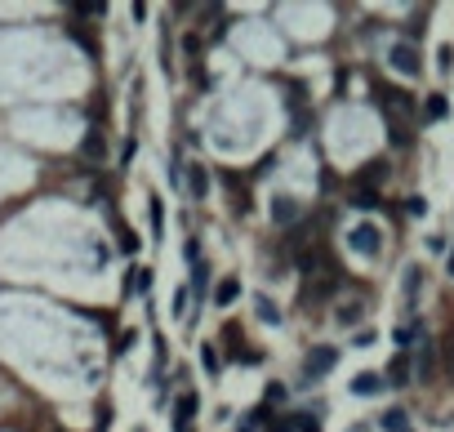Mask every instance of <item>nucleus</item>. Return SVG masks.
Returning a JSON list of instances; mask_svg holds the SVG:
<instances>
[{
  "mask_svg": "<svg viewBox=\"0 0 454 432\" xmlns=\"http://www.w3.org/2000/svg\"><path fill=\"white\" fill-rule=\"evenodd\" d=\"M294 428H299V432H321V419H312V415H303V419H299V424H294Z\"/></svg>",
  "mask_w": 454,
  "mask_h": 432,
  "instance_id": "28",
  "label": "nucleus"
},
{
  "mask_svg": "<svg viewBox=\"0 0 454 432\" xmlns=\"http://www.w3.org/2000/svg\"><path fill=\"white\" fill-rule=\"evenodd\" d=\"M357 321H361V308H357V303L339 308V326H357Z\"/></svg>",
  "mask_w": 454,
  "mask_h": 432,
  "instance_id": "24",
  "label": "nucleus"
},
{
  "mask_svg": "<svg viewBox=\"0 0 454 432\" xmlns=\"http://www.w3.org/2000/svg\"><path fill=\"white\" fill-rule=\"evenodd\" d=\"M383 375H357L352 379V392H357V397H374V392H383Z\"/></svg>",
  "mask_w": 454,
  "mask_h": 432,
  "instance_id": "7",
  "label": "nucleus"
},
{
  "mask_svg": "<svg viewBox=\"0 0 454 432\" xmlns=\"http://www.w3.org/2000/svg\"><path fill=\"white\" fill-rule=\"evenodd\" d=\"M205 285H210V268H205V263H192V290L205 294Z\"/></svg>",
  "mask_w": 454,
  "mask_h": 432,
  "instance_id": "17",
  "label": "nucleus"
},
{
  "mask_svg": "<svg viewBox=\"0 0 454 432\" xmlns=\"http://www.w3.org/2000/svg\"><path fill=\"white\" fill-rule=\"evenodd\" d=\"M192 415H196V397H192V392H183L178 405H174V424H178V428H187V424H192Z\"/></svg>",
  "mask_w": 454,
  "mask_h": 432,
  "instance_id": "10",
  "label": "nucleus"
},
{
  "mask_svg": "<svg viewBox=\"0 0 454 432\" xmlns=\"http://www.w3.org/2000/svg\"><path fill=\"white\" fill-rule=\"evenodd\" d=\"M334 366H339V352H334V347H312V352L303 357V375H308V379H321V375H329Z\"/></svg>",
  "mask_w": 454,
  "mask_h": 432,
  "instance_id": "2",
  "label": "nucleus"
},
{
  "mask_svg": "<svg viewBox=\"0 0 454 432\" xmlns=\"http://www.w3.org/2000/svg\"><path fill=\"white\" fill-rule=\"evenodd\" d=\"M383 174H388V165H383V161H370V165L361 170V187H374V183H378Z\"/></svg>",
  "mask_w": 454,
  "mask_h": 432,
  "instance_id": "16",
  "label": "nucleus"
},
{
  "mask_svg": "<svg viewBox=\"0 0 454 432\" xmlns=\"http://www.w3.org/2000/svg\"><path fill=\"white\" fill-rule=\"evenodd\" d=\"M334 290H339V277H334V272H325L321 281H308V290H303V303H325Z\"/></svg>",
  "mask_w": 454,
  "mask_h": 432,
  "instance_id": "5",
  "label": "nucleus"
},
{
  "mask_svg": "<svg viewBox=\"0 0 454 432\" xmlns=\"http://www.w3.org/2000/svg\"><path fill=\"white\" fill-rule=\"evenodd\" d=\"M272 219H276V223H294V219H299V206H294L290 196H276V201H272Z\"/></svg>",
  "mask_w": 454,
  "mask_h": 432,
  "instance_id": "9",
  "label": "nucleus"
},
{
  "mask_svg": "<svg viewBox=\"0 0 454 432\" xmlns=\"http://www.w3.org/2000/svg\"><path fill=\"white\" fill-rule=\"evenodd\" d=\"M316 268H321V254H316V250H308V254H299V272H308V277H312Z\"/></svg>",
  "mask_w": 454,
  "mask_h": 432,
  "instance_id": "23",
  "label": "nucleus"
},
{
  "mask_svg": "<svg viewBox=\"0 0 454 432\" xmlns=\"http://www.w3.org/2000/svg\"><path fill=\"white\" fill-rule=\"evenodd\" d=\"M374 94H378V107H388V112L397 116V121H406V116H414V99H410L406 89H397V85H378Z\"/></svg>",
  "mask_w": 454,
  "mask_h": 432,
  "instance_id": "1",
  "label": "nucleus"
},
{
  "mask_svg": "<svg viewBox=\"0 0 454 432\" xmlns=\"http://www.w3.org/2000/svg\"><path fill=\"white\" fill-rule=\"evenodd\" d=\"M406 210L414 214V219H423V214H427V201H423V196H410V201H406Z\"/></svg>",
  "mask_w": 454,
  "mask_h": 432,
  "instance_id": "27",
  "label": "nucleus"
},
{
  "mask_svg": "<svg viewBox=\"0 0 454 432\" xmlns=\"http://www.w3.org/2000/svg\"><path fill=\"white\" fill-rule=\"evenodd\" d=\"M419 285H423V272H419V268H406V303H414Z\"/></svg>",
  "mask_w": 454,
  "mask_h": 432,
  "instance_id": "18",
  "label": "nucleus"
},
{
  "mask_svg": "<svg viewBox=\"0 0 454 432\" xmlns=\"http://www.w3.org/2000/svg\"><path fill=\"white\" fill-rule=\"evenodd\" d=\"M272 432H294V424H290V419H281V424H272Z\"/></svg>",
  "mask_w": 454,
  "mask_h": 432,
  "instance_id": "31",
  "label": "nucleus"
},
{
  "mask_svg": "<svg viewBox=\"0 0 454 432\" xmlns=\"http://www.w3.org/2000/svg\"><path fill=\"white\" fill-rule=\"evenodd\" d=\"M183 54H201V36H196V31H187V36H183Z\"/></svg>",
  "mask_w": 454,
  "mask_h": 432,
  "instance_id": "26",
  "label": "nucleus"
},
{
  "mask_svg": "<svg viewBox=\"0 0 454 432\" xmlns=\"http://www.w3.org/2000/svg\"><path fill=\"white\" fill-rule=\"evenodd\" d=\"M80 156H85V161H103V134H98V129H90V134H85Z\"/></svg>",
  "mask_w": 454,
  "mask_h": 432,
  "instance_id": "11",
  "label": "nucleus"
},
{
  "mask_svg": "<svg viewBox=\"0 0 454 432\" xmlns=\"http://www.w3.org/2000/svg\"><path fill=\"white\" fill-rule=\"evenodd\" d=\"M423 112H427V121H441V116H446V99H441V94H432Z\"/></svg>",
  "mask_w": 454,
  "mask_h": 432,
  "instance_id": "20",
  "label": "nucleus"
},
{
  "mask_svg": "<svg viewBox=\"0 0 454 432\" xmlns=\"http://www.w3.org/2000/svg\"><path fill=\"white\" fill-rule=\"evenodd\" d=\"M388 383H397V388H401V383H410V361H406V357H392V366H388Z\"/></svg>",
  "mask_w": 454,
  "mask_h": 432,
  "instance_id": "12",
  "label": "nucleus"
},
{
  "mask_svg": "<svg viewBox=\"0 0 454 432\" xmlns=\"http://www.w3.org/2000/svg\"><path fill=\"white\" fill-rule=\"evenodd\" d=\"M352 432H370V428H352Z\"/></svg>",
  "mask_w": 454,
  "mask_h": 432,
  "instance_id": "33",
  "label": "nucleus"
},
{
  "mask_svg": "<svg viewBox=\"0 0 454 432\" xmlns=\"http://www.w3.org/2000/svg\"><path fill=\"white\" fill-rule=\"evenodd\" d=\"M183 303H187V290L174 294V317H187V308H183Z\"/></svg>",
  "mask_w": 454,
  "mask_h": 432,
  "instance_id": "30",
  "label": "nucleus"
},
{
  "mask_svg": "<svg viewBox=\"0 0 454 432\" xmlns=\"http://www.w3.org/2000/svg\"><path fill=\"white\" fill-rule=\"evenodd\" d=\"M432 370H437V352H432V343L419 334V379H432Z\"/></svg>",
  "mask_w": 454,
  "mask_h": 432,
  "instance_id": "8",
  "label": "nucleus"
},
{
  "mask_svg": "<svg viewBox=\"0 0 454 432\" xmlns=\"http://www.w3.org/2000/svg\"><path fill=\"white\" fill-rule=\"evenodd\" d=\"M414 339H419V330H414V326H397V343L401 347H410Z\"/></svg>",
  "mask_w": 454,
  "mask_h": 432,
  "instance_id": "25",
  "label": "nucleus"
},
{
  "mask_svg": "<svg viewBox=\"0 0 454 432\" xmlns=\"http://www.w3.org/2000/svg\"><path fill=\"white\" fill-rule=\"evenodd\" d=\"M236 294H241V285L236 281H218V290H214V303H236Z\"/></svg>",
  "mask_w": 454,
  "mask_h": 432,
  "instance_id": "15",
  "label": "nucleus"
},
{
  "mask_svg": "<svg viewBox=\"0 0 454 432\" xmlns=\"http://www.w3.org/2000/svg\"><path fill=\"white\" fill-rule=\"evenodd\" d=\"M348 245L357 250V254H365V259H374V254H378V245H383V241H378V227H370V223H361V227H352V232H348Z\"/></svg>",
  "mask_w": 454,
  "mask_h": 432,
  "instance_id": "3",
  "label": "nucleus"
},
{
  "mask_svg": "<svg viewBox=\"0 0 454 432\" xmlns=\"http://www.w3.org/2000/svg\"><path fill=\"white\" fill-rule=\"evenodd\" d=\"M383 432H410L406 410H383Z\"/></svg>",
  "mask_w": 454,
  "mask_h": 432,
  "instance_id": "14",
  "label": "nucleus"
},
{
  "mask_svg": "<svg viewBox=\"0 0 454 432\" xmlns=\"http://www.w3.org/2000/svg\"><path fill=\"white\" fill-rule=\"evenodd\" d=\"M147 285H152V272H147V268H134L129 277H125V290H129V294H143Z\"/></svg>",
  "mask_w": 454,
  "mask_h": 432,
  "instance_id": "13",
  "label": "nucleus"
},
{
  "mask_svg": "<svg viewBox=\"0 0 454 432\" xmlns=\"http://www.w3.org/2000/svg\"><path fill=\"white\" fill-rule=\"evenodd\" d=\"M392 143H397V147H406V143H410V134H406V125H401V121L392 125Z\"/></svg>",
  "mask_w": 454,
  "mask_h": 432,
  "instance_id": "29",
  "label": "nucleus"
},
{
  "mask_svg": "<svg viewBox=\"0 0 454 432\" xmlns=\"http://www.w3.org/2000/svg\"><path fill=\"white\" fill-rule=\"evenodd\" d=\"M446 268H450V277H454V250H450V259H446Z\"/></svg>",
  "mask_w": 454,
  "mask_h": 432,
  "instance_id": "32",
  "label": "nucleus"
},
{
  "mask_svg": "<svg viewBox=\"0 0 454 432\" xmlns=\"http://www.w3.org/2000/svg\"><path fill=\"white\" fill-rule=\"evenodd\" d=\"M254 308H259V317H263V321H281V308H272V298H263V294H259V298H254Z\"/></svg>",
  "mask_w": 454,
  "mask_h": 432,
  "instance_id": "19",
  "label": "nucleus"
},
{
  "mask_svg": "<svg viewBox=\"0 0 454 432\" xmlns=\"http://www.w3.org/2000/svg\"><path fill=\"white\" fill-rule=\"evenodd\" d=\"M201 366H205V370H210V375H218V366H223V361H218V352H214V347H210V343H205V347H201Z\"/></svg>",
  "mask_w": 454,
  "mask_h": 432,
  "instance_id": "22",
  "label": "nucleus"
},
{
  "mask_svg": "<svg viewBox=\"0 0 454 432\" xmlns=\"http://www.w3.org/2000/svg\"><path fill=\"white\" fill-rule=\"evenodd\" d=\"M187 192H192V201H205V192H210V174H205V165H187Z\"/></svg>",
  "mask_w": 454,
  "mask_h": 432,
  "instance_id": "6",
  "label": "nucleus"
},
{
  "mask_svg": "<svg viewBox=\"0 0 454 432\" xmlns=\"http://www.w3.org/2000/svg\"><path fill=\"white\" fill-rule=\"evenodd\" d=\"M352 206H361V210H374V206H378V192H374V187H361Z\"/></svg>",
  "mask_w": 454,
  "mask_h": 432,
  "instance_id": "21",
  "label": "nucleus"
},
{
  "mask_svg": "<svg viewBox=\"0 0 454 432\" xmlns=\"http://www.w3.org/2000/svg\"><path fill=\"white\" fill-rule=\"evenodd\" d=\"M392 67H397L401 76H419V50H414L410 41H397L392 45Z\"/></svg>",
  "mask_w": 454,
  "mask_h": 432,
  "instance_id": "4",
  "label": "nucleus"
}]
</instances>
